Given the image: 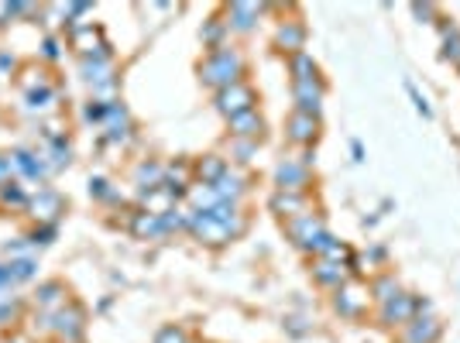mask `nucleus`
<instances>
[{
    "mask_svg": "<svg viewBox=\"0 0 460 343\" xmlns=\"http://www.w3.org/2000/svg\"><path fill=\"white\" fill-rule=\"evenodd\" d=\"M237 73H241V58L234 56V52H216V56L203 65V79H207V83L234 86V83H237Z\"/></svg>",
    "mask_w": 460,
    "mask_h": 343,
    "instance_id": "f257e3e1",
    "label": "nucleus"
},
{
    "mask_svg": "<svg viewBox=\"0 0 460 343\" xmlns=\"http://www.w3.org/2000/svg\"><path fill=\"white\" fill-rule=\"evenodd\" d=\"M251 103H254V93H251V86H244V83H234V86H227V90L220 93V110L230 117L248 114Z\"/></svg>",
    "mask_w": 460,
    "mask_h": 343,
    "instance_id": "f03ea898",
    "label": "nucleus"
},
{
    "mask_svg": "<svg viewBox=\"0 0 460 343\" xmlns=\"http://www.w3.org/2000/svg\"><path fill=\"white\" fill-rule=\"evenodd\" d=\"M288 137H292V141H299V144L313 141V137H316V117L299 110V114L288 120Z\"/></svg>",
    "mask_w": 460,
    "mask_h": 343,
    "instance_id": "7ed1b4c3",
    "label": "nucleus"
},
{
    "mask_svg": "<svg viewBox=\"0 0 460 343\" xmlns=\"http://www.w3.org/2000/svg\"><path fill=\"white\" fill-rule=\"evenodd\" d=\"M361 305H365V292H361V288H347L344 295L337 299V309L347 312V316H357V312H361Z\"/></svg>",
    "mask_w": 460,
    "mask_h": 343,
    "instance_id": "20e7f679",
    "label": "nucleus"
},
{
    "mask_svg": "<svg viewBox=\"0 0 460 343\" xmlns=\"http://www.w3.org/2000/svg\"><path fill=\"white\" fill-rule=\"evenodd\" d=\"M230 127H234V134H261V117L248 110L241 117H230Z\"/></svg>",
    "mask_w": 460,
    "mask_h": 343,
    "instance_id": "39448f33",
    "label": "nucleus"
},
{
    "mask_svg": "<svg viewBox=\"0 0 460 343\" xmlns=\"http://www.w3.org/2000/svg\"><path fill=\"white\" fill-rule=\"evenodd\" d=\"M440 337V326L437 320H429V326H412V333H409V340L412 343H433Z\"/></svg>",
    "mask_w": 460,
    "mask_h": 343,
    "instance_id": "423d86ee",
    "label": "nucleus"
},
{
    "mask_svg": "<svg viewBox=\"0 0 460 343\" xmlns=\"http://www.w3.org/2000/svg\"><path fill=\"white\" fill-rule=\"evenodd\" d=\"M443 56L454 58V62L460 65V31H454V28L443 31Z\"/></svg>",
    "mask_w": 460,
    "mask_h": 343,
    "instance_id": "0eeeda50",
    "label": "nucleus"
},
{
    "mask_svg": "<svg viewBox=\"0 0 460 343\" xmlns=\"http://www.w3.org/2000/svg\"><path fill=\"white\" fill-rule=\"evenodd\" d=\"M316 275H320V282H344V271L333 265V261H320V265H316Z\"/></svg>",
    "mask_w": 460,
    "mask_h": 343,
    "instance_id": "6e6552de",
    "label": "nucleus"
},
{
    "mask_svg": "<svg viewBox=\"0 0 460 343\" xmlns=\"http://www.w3.org/2000/svg\"><path fill=\"white\" fill-rule=\"evenodd\" d=\"M155 216H158V213H141V216H137V233H155V230H158V220H155Z\"/></svg>",
    "mask_w": 460,
    "mask_h": 343,
    "instance_id": "1a4fd4ad",
    "label": "nucleus"
},
{
    "mask_svg": "<svg viewBox=\"0 0 460 343\" xmlns=\"http://www.w3.org/2000/svg\"><path fill=\"white\" fill-rule=\"evenodd\" d=\"M278 41H282V45H288V48H299V45H303V28H292V31H286V28H282Z\"/></svg>",
    "mask_w": 460,
    "mask_h": 343,
    "instance_id": "9d476101",
    "label": "nucleus"
},
{
    "mask_svg": "<svg viewBox=\"0 0 460 343\" xmlns=\"http://www.w3.org/2000/svg\"><path fill=\"white\" fill-rule=\"evenodd\" d=\"M158 343H186V337H182L175 326H169V329H162V333H158Z\"/></svg>",
    "mask_w": 460,
    "mask_h": 343,
    "instance_id": "9b49d317",
    "label": "nucleus"
},
{
    "mask_svg": "<svg viewBox=\"0 0 460 343\" xmlns=\"http://www.w3.org/2000/svg\"><path fill=\"white\" fill-rule=\"evenodd\" d=\"M409 93H412V100H416V110H419L422 117H429V114H433V110H429V103H426V100H422V96L416 93V86H409Z\"/></svg>",
    "mask_w": 460,
    "mask_h": 343,
    "instance_id": "f8f14e48",
    "label": "nucleus"
}]
</instances>
